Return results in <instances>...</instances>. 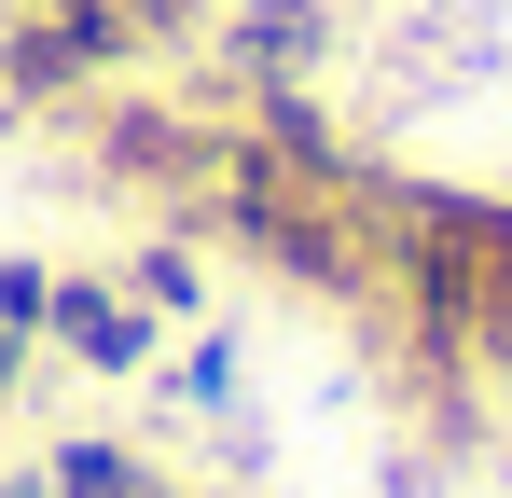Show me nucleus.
Wrapping results in <instances>:
<instances>
[{
	"label": "nucleus",
	"instance_id": "obj_1",
	"mask_svg": "<svg viewBox=\"0 0 512 498\" xmlns=\"http://www.w3.org/2000/svg\"><path fill=\"white\" fill-rule=\"evenodd\" d=\"M416 374H512V194L374 166V305Z\"/></svg>",
	"mask_w": 512,
	"mask_h": 498
},
{
	"label": "nucleus",
	"instance_id": "obj_2",
	"mask_svg": "<svg viewBox=\"0 0 512 498\" xmlns=\"http://www.w3.org/2000/svg\"><path fill=\"white\" fill-rule=\"evenodd\" d=\"M360 14L374 0H222V28H208V83L194 97H319V83L360 56Z\"/></svg>",
	"mask_w": 512,
	"mask_h": 498
},
{
	"label": "nucleus",
	"instance_id": "obj_3",
	"mask_svg": "<svg viewBox=\"0 0 512 498\" xmlns=\"http://www.w3.org/2000/svg\"><path fill=\"white\" fill-rule=\"evenodd\" d=\"M42 346L70 360V374H111V388H139L153 360H167V319L111 277V263H56V305H42Z\"/></svg>",
	"mask_w": 512,
	"mask_h": 498
},
{
	"label": "nucleus",
	"instance_id": "obj_4",
	"mask_svg": "<svg viewBox=\"0 0 512 498\" xmlns=\"http://www.w3.org/2000/svg\"><path fill=\"white\" fill-rule=\"evenodd\" d=\"M42 498H180V471L139 457L125 429H56L42 443Z\"/></svg>",
	"mask_w": 512,
	"mask_h": 498
},
{
	"label": "nucleus",
	"instance_id": "obj_5",
	"mask_svg": "<svg viewBox=\"0 0 512 498\" xmlns=\"http://www.w3.org/2000/svg\"><path fill=\"white\" fill-rule=\"evenodd\" d=\"M111 277H125V291H139V305H153L167 332H180V319H208V249H194V236H167V222H153V236L125 249Z\"/></svg>",
	"mask_w": 512,
	"mask_h": 498
},
{
	"label": "nucleus",
	"instance_id": "obj_6",
	"mask_svg": "<svg viewBox=\"0 0 512 498\" xmlns=\"http://www.w3.org/2000/svg\"><path fill=\"white\" fill-rule=\"evenodd\" d=\"M153 388H167L180 415H236V332L208 319L194 346H167V360H153Z\"/></svg>",
	"mask_w": 512,
	"mask_h": 498
},
{
	"label": "nucleus",
	"instance_id": "obj_7",
	"mask_svg": "<svg viewBox=\"0 0 512 498\" xmlns=\"http://www.w3.org/2000/svg\"><path fill=\"white\" fill-rule=\"evenodd\" d=\"M42 305H56V263L42 249H0V346H42Z\"/></svg>",
	"mask_w": 512,
	"mask_h": 498
},
{
	"label": "nucleus",
	"instance_id": "obj_8",
	"mask_svg": "<svg viewBox=\"0 0 512 498\" xmlns=\"http://www.w3.org/2000/svg\"><path fill=\"white\" fill-rule=\"evenodd\" d=\"M28 360H42V346H0V415H14V388H28Z\"/></svg>",
	"mask_w": 512,
	"mask_h": 498
},
{
	"label": "nucleus",
	"instance_id": "obj_9",
	"mask_svg": "<svg viewBox=\"0 0 512 498\" xmlns=\"http://www.w3.org/2000/svg\"><path fill=\"white\" fill-rule=\"evenodd\" d=\"M0 498H42V471H0Z\"/></svg>",
	"mask_w": 512,
	"mask_h": 498
}]
</instances>
